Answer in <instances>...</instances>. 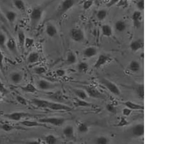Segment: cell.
<instances>
[{"mask_svg": "<svg viewBox=\"0 0 180 144\" xmlns=\"http://www.w3.org/2000/svg\"><path fill=\"white\" fill-rule=\"evenodd\" d=\"M17 14L15 11L8 10L5 12V16L7 20L11 24L15 22L17 18Z\"/></svg>", "mask_w": 180, "mask_h": 144, "instance_id": "cell-22", "label": "cell"}, {"mask_svg": "<svg viewBox=\"0 0 180 144\" xmlns=\"http://www.w3.org/2000/svg\"><path fill=\"white\" fill-rule=\"evenodd\" d=\"M85 89L88 95L90 97L96 99H101L103 98V95L102 93L94 87L86 86Z\"/></svg>", "mask_w": 180, "mask_h": 144, "instance_id": "cell-8", "label": "cell"}, {"mask_svg": "<svg viewBox=\"0 0 180 144\" xmlns=\"http://www.w3.org/2000/svg\"><path fill=\"white\" fill-rule=\"evenodd\" d=\"M132 110H131L129 109V108L127 107L124 108L123 110L122 113L123 115L124 116H128L131 114L132 112Z\"/></svg>", "mask_w": 180, "mask_h": 144, "instance_id": "cell-49", "label": "cell"}, {"mask_svg": "<svg viewBox=\"0 0 180 144\" xmlns=\"http://www.w3.org/2000/svg\"><path fill=\"white\" fill-rule=\"evenodd\" d=\"M34 40L33 39L30 38L26 37L25 43V47L27 49L30 48L33 45Z\"/></svg>", "mask_w": 180, "mask_h": 144, "instance_id": "cell-44", "label": "cell"}, {"mask_svg": "<svg viewBox=\"0 0 180 144\" xmlns=\"http://www.w3.org/2000/svg\"><path fill=\"white\" fill-rule=\"evenodd\" d=\"M137 6L139 9L141 10H143L144 9V0H139L137 4Z\"/></svg>", "mask_w": 180, "mask_h": 144, "instance_id": "cell-52", "label": "cell"}, {"mask_svg": "<svg viewBox=\"0 0 180 144\" xmlns=\"http://www.w3.org/2000/svg\"><path fill=\"white\" fill-rule=\"evenodd\" d=\"M137 93L139 96L142 99H144V86L143 84L138 85L137 88Z\"/></svg>", "mask_w": 180, "mask_h": 144, "instance_id": "cell-41", "label": "cell"}, {"mask_svg": "<svg viewBox=\"0 0 180 144\" xmlns=\"http://www.w3.org/2000/svg\"><path fill=\"white\" fill-rule=\"evenodd\" d=\"M106 109L109 112L112 113H115L116 110L115 107L111 104H108L106 105Z\"/></svg>", "mask_w": 180, "mask_h": 144, "instance_id": "cell-48", "label": "cell"}, {"mask_svg": "<svg viewBox=\"0 0 180 144\" xmlns=\"http://www.w3.org/2000/svg\"><path fill=\"white\" fill-rule=\"evenodd\" d=\"M141 68L139 63L136 61H132L129 65V68L130 71L133 72H136L140 70Z\"/></svg>", "mask_w": 180, "mask_h": 144, "instance_id": "cell-29", "label": "cell"}, {"mask_svg": "<svg viewBox=\"0 0 180 144\" xmlns=\"http://www.w3.org/2000/svg\"><path fill=\"white\" fill-rule=\"evenodd\" d=\"M7 40L5 34L2 32H0V48L5 49L6 48V44Z\"/></svg>", "mask_w": 180, "mask_h": 144, "instance_id": "cell-37", "label": "cell"}, {"mask_svg": "<svg viewBox=\"0 0 180 144\" xmlns=\"http://www.w3.org/2000/svg\"><path fill=\"white\" fill-rule=\"evenodd\" d=\"M119 0H110V1L107 4V6L108 7H111L113 5L117 4Z\"/></svg>", "mask_w": 180, "mask_h": 144, "instance_id": "cell-54", "label": "cell"}, {"mask_svg": "<svg viewBox=\"0 0 180 144\" xmlns=\"http://www.w3.org/2000/svg\"><path fill=\"white\" fill-rule=\"evenodd\" d=\"M102 84L112 93L116 95H119L121 93L118 87L116 84L108 80L105 79L101 80Z\"/></svg>", "mask_w": 180, "mask_h": 144, "instance_id": "cell-4", "label": "cell"}, {"mask_svg": "<svg viewBox=\"0 0 180 144\" xmlns=\"http://www.w3.org/2000/svg\"><path fill=\"white\" fill-rule=\"evenodd\" d=\"M49 101L46 100L34 98L32 99V103L33 105L38 108L42 109H48Z\"/></svg>", "mask_w": 180, "mask_h": 144, "instance_id": "cell-12", "label": "cell"}, {"mask_svg": "<svg viewBox=\"0 0 180 144\" xmlns=\"http://www.w3.org/2000/svg\"><path fill=\"white\" fill-rule=\"evenodd\" d=\"M1 128L2 130L5 132H8L16 129V127L10 124L5 123L1 125Z\"/></svg>", "mask_w": 180, "mask_h": 144, "instance_id": "cell-40", "label": "cell"}, {"mask_svg": "<svg viewBox=\"0 0 180 144\" xmlns=\"http://www.w3.org/2000/svg\"><path fill=\"white\" fill-rule=\"evenodd\" d=\"M26 37L24 31L20 29L18 32V45L21 50H23L25 47V43Z\"/></svg>", "mask_w": 180, "mask_h": 144, "instance_id": "cell-17", "label": "cell"}, {"mask_svg": "<svg viewBox=\"0 0 180 144\" xmlns=\"http://www.w3.org/2000/svg\"><path fill=\"white\" fill-rule=\"evenodd\" d=\"M39 122L44 124H49L56 126H60L64 124L65 119L63 118L49 117L39 119Z\"/></svg>", "mask_w": 180, "mask_h": 144, "instance_id": "cell-3", "label": "cell"}, {"mask_svg": "<svg viewBox=\"0 0 180 144\" xmlns=\"http://www.w3.org/2000/svg\"><path fill=\"white\" fill-rule=\"evenodd\" d=\"M49 97L53 102L63 103L65 101L63 93L61 91H57L52 93L49 95Z\"/></svg>", "mask_w": 180, "mask_h": 144, "instance_id": "cell-11", "label": "cell"}, {"mask_svg": "<svg viewBox=\"0 0 180 144\" xmlns=\"http://www.w3.org/2000/svg\"><path fill=\"white\" fill-rule=\"evenodd\" d=\"M39 53L36 52H32L28 55L27 58V61L29 64H35L39 61Z\"/></svg>", "mask_w": 180, "mask_h": 144, "instance_id": "cell-23", "label": "cell"}, {"mask_svg": "<svg viewBox=\"0 0 180 144\" xmlns=\"http://www.w3.org/2000/svg\"><path fill=\"white\" fill-rule=\"evenodd\" d=\"M46 32L47 35L51 37H53L57 34V30L56 27L52 24H48L46 26Z\"/></svg>", "mask_w": 180, "mask_h": 144, "instance_id": "cell-25", "label": "cell"}, {"mask_svg": "<svg viewBox=\"0 0 180 144\" xmlns=\"http://www.w3.org/2000/svg\"><path fill=\"white\" fill-rule=\"evenodd\" d=\"M123 104L131 110H144V105H140L135 103L131 102V101H127L123 103Z\"/></svg>", "mask_w": 180, "mask_h": 144, "instance_id": "cell-15", "label": "cell"}, {"mask_svg": "<svg viewBox=\"0 0 180 144\" xmlns=\"http://www.w3.org/2000/svg\"><path fill=\"white\" fill-rule=\"evenodd\" d=\"M21 89L25 92L29 93H34L36 92L37 90L32 84H28L25 86L21 87Z\"/></svg>", "mask_w": 180, "mask_h": 144, "instance_id": "cell-31", "label": "cell"}, {"mask_svg": "<svg viewBox=\"0 0 180 144\" xmlns=\"http://www.w3.org/2000/svg\"><path fill=\"white\" fill-rule=\"evenodd\" d=\"M102 34L104 36L110 37L113 34V30L111 27L108 25H103L102 27Z\"/></svg>", "mask_w": 180, "mask_h": 144, "instance_id": "cell-28", "label": "cell"}, {"mask_svg": "<svg viewBox=\"0 0 180 144\" xmlns=\"http://www.w3.org/2000/svg\"><path fill=\"white\" fill-rule=\"evenodd\" d=\"M34 72L36 74L41 75L46 72V70L44 67L42 66L37 67L34 69Z\"/></svg>", "mask_w": 180, "mask_h": 144, "instance_id": "cell-42", "label": "cell"}, {"mask_svg": "<svg viewBox=\"0 0 180 144\" xmlns=\"http://www.w3.org/2000/svg\"><path fill=\"white\" fill-rule=\"evenodd\" d=\"M70 36L75 42H82L84 39V34L82 30L79 28H73L70 31Z\"/></svg>", "mask_w": 180, "mask_h": 144, "instance_id": "cell-7", "label": "cell"}, {"mask_svg": "<svg viewBox=\"0 0 180 144\" xmlns=\"http://www.w3.org/2000/svg\"><path fill=\"white\" fill-rule=\"evenodd\" d=\"M75 106L76 107H86L91 106L92 104L90 103L79 98L76 99L75 100L74 103Z\"/></svg>", "mask_w": 180, "mask_h": 144, "instance_id": "cell-27", "label": "cell"}, {"mask_svg": "<svg viewBox=\"0 0 180 144\" xmlns=\"http://www.w3.org/2000/svg\"><path fill=\"white\" fill-rule=\"evenodd\" d=\"M115 26L117 31L121 32L125 30L127 25L124 21L119 20L116 22Z\"/></svg>", "mask_w": 180, "mask_h": 144, "instance_id": "cell-33", "label": "cell"}, {"mask_svg": "<svg viewBox=\"0 0 180 144\" xmlns=\"http://www.w3.org/2000/svg\"><path fill=\"white\" fill-rule=\"evenodd\" d=\"M98 53L97 49L94 47H89L83 51L84 56L86 58H91L96 56Z\"/></svg>", "mask_w": 180, "mask_h": 144, "instance_id": "cell-16", "label": "cell"}, {"mask_svg": "<svg viewBox=\"0 0 180 144\" xmlns=\"http://www.w3.org/2000/svg\"><path fill=\"white\" fill-rule=\"evenodd\" d=\"M77 61V58L74 53L69 52L67 55L66 58V64L68 65H72L76 63Z\"/></svg>", "mask_w": 180, "mask_h": 144, "instance_id": "cell-26", "label": "cell"}, {"mask_svg": "<svg viewBox=\"0 0 180 144\" xmlns=\"http://www.w3.org/2000/svg\"><path fill=\"white\" fill-rule=\"evenodd\" d=\"M133 1H139V0H133Z\"/></svg>", "mask_w": 180, "mask_h": 144, "instance_id": "cell-55", "label": "cell"}, {"mask_svg": "<svg viewBox=\"0 0 180 144\" xmlns=\"http://www.w3.org/2000/svg\"><path fill=\"white\" fill-rule=\"evenodd\" d=\"M4 117L10 120L19 121L23 118L32 116L30 114L25 112H15L13 113L5 114Z\"/></svg>", "mask_w": 180, "mask_h": 144, "instance_id": "cell-6", "label": "cell"}, {"mask_svg": "<svg viewBox=\"0 0 180 144\" xmlns=\"http://www.w3.org/2000/svg\"><path fill=\"white\" fill-rule=\"evenodd\" d=\"M107 15V12L106 10L100 9L98 11L97 14V17L98 19L100 21L104 20Z\"/></svg>", "mask_w": 180, "mask_h": 144, "instance_id": "cell-39", "label": "cell"}, {"mask_svg": "<svg viewBox=\"0 0 180 144\" xmlns=\"http://www.w3.org/2000/svg\"><path fill=\"white\" fill-rule=\"evenodd\" d=\"M132 133L135 136L140 137L143 136L144 134V126L142 124H138L133 128Z\"/></svg>", "mask_w": 180, "mask_h": 144, "instance_id": "cell-20", "label": "cell"}, {"mask_svg": "<svg viewBox=\"0 0 180 144\" xmlns=\"http://www.w3.org/2000/svg\"><path fill=\"white\" fill-rule=\"evenodd\" d=\"M13 4L15 8L18 10L23 12L26 9L25 3L22 0H14Z\"/></svg>", "mask_w": 180, "mask_h": 144, "instance_id": "cell-30", "label": "cell"}, {"mask_svg": "<svg viewBox=\"0 0 180 144\" xmlns=\"http://www.w3.org/2000/svg\"><path fill=\"white\" fill-rule=\"evenodd\" d=\"M73 92L75 95L79 99L85 100L87 98L88 95L86 91L82 89H74Z\"/></svg>", "mask_w": 180, "mask_h": 144, "instance_id": "cell-32", "label": "cell"}, {"mask_svg": "<svg viewBox=\"0 0 180 144\" xmlns=\"http://www.w3.org/2000/svg\"><path fill=\"white\" fill-rule=\"evenodd\" d=\"M16 99L17 101L21 105H27V101L22 96L17 95L16 97Z\"/></svg>", "mask_w": 180, "mask_h": 144, "instance_id": "cell-46", "label": "cell"}, {"mask_svg": "<svg viewBox=\"0 0 180 144\" xmlns=\"http://www.w3.org/2000/svg\"><path fill=\"white\" fill-rule=\"evenodd\" d=\"M1 98V95H0V98Z\"/></svg>", "mask_w": 180, "mask_h": 144, "instance_id": "cell-57", "label": "cell"}, {"mask_svg": "<svg viewBox=\"0 0 180 144\" xmlns=\"http://www.w3.org/2000/svg\"><path fill=\"white\" fill-rule=\"evenodd\" d=\"M44 140L47 143L49 144H56L57 141L56 137L52 134H49L45 137Z\"/></svg>", "mask_w": 180, "mask_h": 144, "instance_id": "cell-36", "label": "cell"}, {"mask_svg": "<svg viewBox=\"0 0 180 144\" xmlns=\"http://www.w3.org/2000/svg\"><path fill=\"white\" fill-rule=\"evenodd\" d=\"M110 60V57L105 55H99L94 65L96 68H99L103 66L108 62Z\"/></svg>", "mask_w": 180, "mask_h": 144, "instance_id": "cell-10", "label": "cell"}, {"mask_svg": "<svg viewBox=\"0 0 180 144\" xmlns=\"http://www.w3.org/2000/svg\"><path fill=\"white\" fill-rule=\"evenodd\" d=\"M63 133L64 135L67 138H73L74 135V128L71 125H67L64 128Z\"/></svg>", "mask_w": 180, "mask_h": 144, "instance_id": "cell-21", "label": "cell"}, {"mask_svg": "<svg viewBox=\"0 0 180 144\" xmlns=\"http://www.w3.org/2000/svg\"><path fill=\"white\" fill-rule=\"evenodd\" d=\"M93 4V0H86L83 4V8L85 10L89 9Z\"/></svg>", "mask_w": 180, "mask_h": 144, "instance_id": "cell-45", "label": "cell"}, {"mask_svg": "<svg viewBox=\"0 0 180 144\" xmlns=\"http://www.w3.org/2000/svg\"><path fill=\"white\" fill-rule=\"evenodd\" d=\"M37 85L39 89L44 91L49 90L53 89L55 87L53 84L43 79L40 80L38 81Z\"/></svg>", "mask_w": 180, "mask_h": 144, "instance_id": "cell-13", "label": "cell"}, {"mask_svg": "<svg viewBox=\"0 0 180 144\" xmlns=\"http://www.w3.org/2000/svg\"><path fill=\"white\" fill-rule=\"evenodd\" d=\"M109 140L106 137L101 136L96 138L95 143L97 144H107L109 143Z\"/></svg>", "mask_w": 180, "mask_h": 144, "instance_id": "cell-38", "label": "cell"}, {"mask_svg": "<svg viewBox=\"0 0 180 144\" xmlns=\"http://www.w3.org/2000/svg\"><path fill=\"white\" fill-rule=\"evenodd\" d=\"M6 48L14 55H18V51L16 42L12 38H9L7 40Z\"/></svg>", "mask_w": 180, "mask_h": 144, "instance_id": "cell-9", "label": "cell"}, {"mask_svg": "<svg viewBox=\"0 0 180 144\" xmlns=\"http://www.w3.org/2000/svg\"><path fill=\"white\" fill-rule=\"evenodd\" d=\"M128 121L124 117H121L118 123L116 125L117 127H124L129 124Z\"/></svg>", "mask_w": 180, "mask_h": 144, "instance_id": "cell-43", "label": "cell"}, {"mask_svg": "<svg viewBox=\"0 0 180 144\" xmlns=\"http://www.w3.org/2000/svg\"><path fill=\"white\" fill-rule=\"evenodd\" d=\"M42 8L36 7L32 10L30 15V23L32 28H35L39 24L42 18Z\"/></svg>", "mask_w": 180, "mask_h": 144, "instance_id": "cell-1", "label": "cell"}, {"mask_svg": "<svg viewBox=\"0 0 180 144\" xmlns=\"http://www.w3.org/2000/svg\"><path fill=\"white\" fill-rule=\"evenodd\" d=\"M10 79L14 84H18L22 80V75L21 72H14L11 74Z\"/></svg>", "mask_w": 180, "mask_h": 144, "instance_id": "cell-24", "label": "cell"}, {"mask_svg": "<svg viewBox=\"0 0 180 144\" xmlns=\"http://www.w3.org/2000/svg\"><path fill=\"white\" fill-rule=\"evenodd\" d=\"M144 46V42L140 39L133 41L130 45V49L134 52H137L142 49Z\"/></svg>", "mask_w": 180, "mask_h": 144, "instance_id": "cell-19", "label": "cell"}, {"mask_svg": "<svg viewBox=\"0 0 180 144\" xmlns=\"http://www.w3.org/2000/svg\"><path fill=\"white\" fill-rule=\"evenodd\" d=\"M1 16V12H0V17Z\"/></svg>", "mask_w": 180, "mask_h": 144, "instance_id": "cell-56", "label": "cell"}, {"mask_svg": "<svg viewBox=\"0 0 180 144\" xmlns=\"http://www.w3.org/2000/svg\"><path fill=\"white\" fill-rule=\"evenodd\" d=\"M0 93L5 95L8 93V91L5 87L4 84L0 81Z\"/></svg>", "mask_w": 180, "mask_h": 144, "instance_id": "cell-47", "label": "cell"}, {"mask_svg": "<svg viewBox=\"0 0 180 144\" xmlns=\"http://www.w3.org/2000/svg\"><path fill=\"white\" fill-rule=\"evenodd\" d=\"M66 72L64 70L62 69H58L56 71V74L59 77H62L65 74Z\"/></svg>", "mask_w": 180, "mask_h": 144, "instance_id": "cell-53", "label": "cell"}, {"mask_svg": "<svg viewBox=\"0 0 180 144\" xmlns=\"http://www.w3.org/2000/svg\"><path fill=\"white\" fill-rule=\"evenodd\" d=\"M128 3V0H119L117 3V6L119 7H125Z\"/></svg>", "mask_w": 180, "mask_h": 144, "instance_id": "cell-50", "label": "cell"}, {"mask_svg": "<svg viewBox=\"0 0 180 144\" xmlns=\"http://www.w3.org/2000/svg\"><path fill=\"white\" fill-rule=\"evenodd\" d=\"M4 56L2 51L0 50V69L3 70Z\"/></svg>", "mask_w": 180, "mask_h": 144, "instance_id": "cell-51", "label": "cell"}, {"mask_svg": "<svg viewBox=\"0 0 180 144\" xmlns=\"http://www.w3.org/2000/svg\"><path fill=\"white\" fill-rule=\"evenodd\" d=\"M89 127L84 122H82L79 123L78 126V130L81 133H86L89 131Z\"/></svg>", "mask_w": 180, "mask_h": 144, "instance_id": "cell-35", "label": "cell"}, {"mask_svg": "<svg viewBox=\"0 0 180 144\" xmlns=\"http://www.w3.org/2000/svg\"><path fill=\"white\" fill-rule=\"evenodd\" d=\"M48 109L56 111H66L70 112L72 110L71 107L68 105L61 103L49 101Z\"/></svg>", "mask_w": 180, "mask_h": 144, "instance_id": "cell-5", "label": "cell"}, {"mask_svg": "<svg viewBox=\"0 0 180 144\" xmlns=\"http://www.w3.org/2000/svg\"><path fill=\"white\" fill-rule=\"evenodd\" d=\"M78 71L81 73H86L89 69V65L87 63L82 62L79 63L77 67Z\"/></svg>", "mask_w": 180, "mask_h": 144, "instance_id": "cell-34", "label": "cell"}, {"mask_svg": "<svg viewBox=\"0 0 180 144\" xmlns=\"http://www.w3.org/2000/svg\"><path fill=\"white\" fill-rule=\"evenodd\" d=\"M20 124L24 126L29 127H43L48 128L46 124L41 123L38 122L34 121L25 120L20 122Z\"/></svg>", "mask_w": 180, "mask_h": 144, "instance_id": "cell-14", "label": "cell"}, {"mask_svg": "<svg viewBox=\"0 0 180 144\" xmlns=\"http://www.w3.org/2000/svg\"><path fill=\"white\" fill-rule=\"evenodd\" d=\"M142 15L139 11H136L133 14L132 18L135 26L137 28L140 26L141 24V20Z\"/></svg>", "mask_w": 180, "mask_h": 144, "instance_id": "cell-18", "label": "cell"}, {"mask_svg": "<svg viewBox=\"0 0 180 144\" xmlns=\"http://www.w3.org/2000/svg\"><path fill=\"white\" fill-rule=\"evenodd\" d=\"M79 0H63L61 3L57 12L58 15L60 16L71 9Z\"/></svg>", "mask_w": 180, "mask_h": 144, "instance_id": "cell-2", "label": "cell"}]
</instances>
